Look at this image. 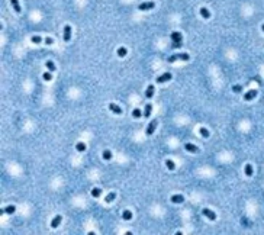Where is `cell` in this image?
<instances>
[{
	"label": "cell",
	"mask_w": 264,
	"mask_h": 235,
	"mask_svg": "<svg viewBox=\"0 0 264 235\" xmlns=\"http://www.w3.org/2000/svg\"><path fill=\"white\" fill-rule=\"evenodd\" d=\"M122 218H123L125 221H131V219H132V212H131L129 209L123 210V212H122Z\"/></svg>",
	"instance_id": "cell-14"
},
{
	"label": "cell",
	"mask_w": 264,
	"mask_h": 235,
	"mask_svg": "<svg viewBox=\"0 0 264 235\" xmlns=\"http://www.w3.org/2000/svg\"><path fill=\"white\" fill-rule=\"evenodd\" d=\"M199 132H200V135H202L203 138H209V131H208L206 128H200Z\"/></svg>",
	"instance_id": "cell-26"
},
{
	"label": "cell",
	"mask_w": 264,
	"mask_h": 235,
	"mask_svg": "<svg viewBox=\"0 0 264 235\" xmlns=\"http://www.w3.org/2000/svg\"><path fill=\"white\" fill-rule=\"evenodd\" d=\"M75 150H77L78 153H83V151H86V144H84V142H77V145H75Z\"/></svg>",
	"instance_id": "cell-19"
},
{
	"label": "cell",
	"mask_w": 264,
	"mask_h": 235,
	"mask_svg": "<svg viewBox=\"0 0 264 235\" xmlns=\"http://www.w3.org/2000/svg\"><path fill=\"white\" fill-rule=\"evenodd\" d=\"M261 29H263V32H264V23H263V25H261Z\"/></svg>",
	"instance_id": "cell-33"
},
{
	"label": "cell",
	"mask_w": 264,
	"mask_h": 235,
	"mask_svg": "<svg viewBox=\"0 0 264 235\" xmlns=\"http://www.w3.org/2000/svg\"><path fill=\"white\" fill-rule=\"evenodd\" d=\"M31 41H32V42H34V44H41V42H42V41H44V39L41 38V37H39V35H34V37H32V38H31Z\"/></svg>",
	"instance_id": "cell-27"
},
{
	"label": "cell",
	"mask_w": 264,
	"mask_h": 235,
	"mask_svg": "<svg viewBox=\"0 0 264 235\" xmlns=\"http://www.w3.org/2000/svg\"><path fill=\"white\" fill-rule=\"evenodd\" d=\"M61 221H63V216H61V215H57V216L51 221V228H52V229L58 228V227H60V224H61Z\"/></svg>",
	"instance_id": "cell-10"
},
{
	"label": "cell",
	"mask_w": 264,
	"mask_h": 235,
	"mask_svg": "<svg viewBox=\"0 0 264 235\" xmlns=\"http://www.w3.org/2000/svg\"><path fill=\"white\" fill-rule=\"evenodd\" d=\"M10 3H12V7H13V10L16 12V13H20L22 10H20V6H19V1L18 0H10Z\"/></svg>",
	"instance_id": "cell-15"
},
{
	"label": "cell",
	"mask_w": 264,
	"mask_h": 235,
	"mask_svg": "<svg viewBox=\"0 0 264 235\" xmlns=\"http://www.w3.org/2000/svg\"><path fill=\"white\" fill-rule=\"evenodd\" d=\"M132 116L135 117V119H139V117H142V112H141L139 109H134V110H132Z\"/></svg>",
	"instance_id": "cell-25"
},
{
	"label": "cell",
	"mask_w": 264,
	"mask_h": 235,
	"mask_svg": "<svg viewBox=\"0 0 264 235\" xmlns=\"http://www.w3.org/2000/svg\"><path fill=\"white\" fill-rule=\"evenodd\" d=\"M170 199H171L173 203H183V202H184V197L182 195H173Z\"/></svg>",
	"instance_id": "cell-12"
},
{
	"label": "cell",
	"mask_w": 264,
	"mask_h": 235,
	"mask_svg": "<svg viewBox=\"0 0 264 235\" xmlns=\"http://www.w3.org/2000/svg\"><path fill=\"white\" fill-rule=\"evenodd\" d=\"M15 210H16V208H15L13 205H9V206H6V208H4V212H6V213H9V215L15 213Z\"/></svg>",
	"instance_id": "cell-22"
},
{
	"label": "cell",
	"mask_w": 264,
	"mask_h": 235,
	"mask_svg": "<svg viewBox=\"0 0 264 235\" xmlns=\"http://www.w3.org/2000/svg\"><path fill=\"white\" fill-rule=\"evenodd\" d=\"M100 195H102V190H100L99 187H93V189H92V196H93V197H99Z\"/></svg>",
	"instance_id": "cell-23"
},
{
	"label": "cell",
	"mask_w": 264,
	"mask_h": 235,
	"mask_svg": "<svg viewBox=\"0 0 264 235\" xmlns=\"http://www.w3.org/2000/svg\"><path fill=\"white\" fill-rule=\"evenodd\" d=\"M184 150H186V151H189V153H191V154H197V153H199V148H197L196 145L190 144V142L184 144Z\"/></svg>",
	"instance_id": "cell-11"
},
{
	"label": "cell",
	"mask_w": 264,
	"mask_h": 235,
	"mask_svg": "<svg viewBox=\"0 0 264 235\" xmlns=\"http://www.w3.org/2000/svg\"><path fill=\"white\" fill-rule=\"evenodd\" d=\"M202 213H203V216H206L209 221H215V219H216L215 212H213V210H210V209H208V208H205V209L202 210Z\"/></svg>",
	"instance_id": "cell-6"
},
{
	"label": "cell",
	"mask_w": 264,
	"mask_h": 235,
	"mask_svg": "<svg viewBox=\"0 0 264 235\" xmlns=\"http://www.w3.org/2000/svg\"><path fill=\"white\" fill-rule=\"evenodd\" d=\"M154 96V84H150L148 87H147V90H145V97L147 99H151Z\"/></svg>",
	"instance_id": "cell-13"
},
{
	"label": "cell",
	"mask_w": 264,
	"mask_h": 235,
	"mask_svg": "<svg viewBox=\"0 0 264 235\" xmlns=\"http://www.w3.org/2000/svg\"><path fill=\"white\" fill-rule=\"evenodd\" d=\"M151 112H152V105H151V103L145 105V109H144V116L148 117L151 115Z\"/></svg>",
	"instance_id": "cell-17"
},
{
	"label": "cell",
	"mask_w": 264,
	"mask_h": 235,
	"mask_svg": "<svg viewBox=\"0 0 264 235\" xmlns=\"http://www.w3.org/2000/svg\"><path fill=\"white\" fill-rule=\"evenodd\" d=\"M63 38L65 42H68L70 39H71V26L70 25H65L64 26V35H63Z\"/></svg>",
	"instance_id": "cell-8"
},
{
	"label": "cell",
	"mask_w": 264,
	"mask_h": 235,
	"mask_svg": "<svg viewBox=\"0 0 264 235\" xmlns=\"http://www.w3.org/2000/svg\"><path fill=\"white\" fill-rule=\"evenodd\" d=\"M112 158V153L109 150H105L103 151V160H111Z\"/></svg>",
	"instance_id": "cell-30"
},
{
	"label": "cell",
	"mask_w": 264,
	"mask_h": 235,
	"mask_svg": "<svg viewBox=\"0 0 264 235\" xmlns=\"http://www.w3.org/2000/svg\"><path fill=\"white\" fill-rule=\"evenodd\" d=\"M171 77H173V76H171V73H168V71H167V73H164V74H161V76H158L155 81H157L158 84H161V83H165V81H170V80H171Z\"/></svg>",
	"instance_id": "cell-5"
},
{
	"label": "cell",
	"mask_w": 264,
	"mask_h": 235,
	"mask_svg": "<svg viewBox=\"0 0 264 235\" xmlns=\"http://www.w3.org/2000/svg\"><path fill=\"white\" fill-rule=\"evenodd\" d=\"M200 15H202V18H205V19H209V18H210V12H209L206 7H202V9H200Z\"/></svg>",
	"instance_id": "cell-16"
},
{
	"label": "cell",
	"mask_w": 264,
	"mask_h": 235,
	"mask_svg": "<svg viewBox=\"0 0 264 235\" xmlns=\"http://www.w3.org/2000/svg\"><path fill=\"white\" fill-rule=\"evenodd\" d=\"M45 65H46L48 71H51V73H52V71H55V64H54V63H52L51 60H48V61L45 63Z\"/></svg>",
	"instance_id": "cell-18"
},
{
	"label": "cell",
	"mask_w": 264,
	"mask_h": 235,
	"mask_svg": "<svg viewBox=\"0 0 264 235\" xmlns=\"http://www.w3.org/2000/svg\"><path fill=\"white\" fill-rule=\"evenodd\" d=\"M165 165H167V168H168V170H171V171H173V170H176V164H174V161H173V160H167V161H165Z\"/></svg>",
	"instance_id": "cell-20"
},
{
	"label": "cell",
	"mask_w": 264,
	"mask_h": 235,
	"mask_svg": "<svg viewBox=\"0 0 264 235\" xmlns=\"http://www.w3.org/2000/svg\"><path fill=\"white\" fill-rule=\"evenodd\" d=\"M126 52H128V51H126V48H125V46L118 48V55H119L120 58H122V57H125V55H126Z\"/></svg>",
	"instance_id": "cell-24"
},
{
	"label": "cell",
	"mask_w": 264,
	"mask_h": 235,
	"mask_svg": "<svg viewBox=\"0 0 264 235\" xmlns=\"http://www.w3.org/2000/svg\"><path fill=\"white\" fill-rule=\"evenodd\" d=\"M257 94H258V91L256 90V89H253V90H248L245 94H244V100H253L254 97H257Z\"/></svg>",
	"instance_id": "cell-7"
},
{
	"label": "cell",
	"mask_w": 264,
	"mask_h": 235,
	"mask_svg": "<svg viewBox=\"0 0 264 235\" xmlns=\"http://www.w3.org/2000/svg\"><path fill=\"white\" fill-rule=\"evenodd\" d=\"M157 125H158V120L157 119H152L150 122V125L147 126V131H145V134L150 136V135H152L154 134V131H155V128H157Z\"/></svg>",
	"instance_id": "cell-4"
},
{
	"label": "cell",
	"mask_w": 264,
	"mask_h": 235,
	"mask_svg": "<svg viewBox=\"0 0 264 235\" xmlns=\"http://www.w3.org/2000/svg\"><path fill=\"white\" fill-rule=\"evenodd\" d=\"M109 110L113 112L115 115H122V108L119 105H116V103H111L109 105Z\"/></svg>",
	"instance_id": "cell-9"
},
{
	"label": "cell",
	"mask_w": 264,
	"mask_h": 235,
	"mask_svg": "<svg viewBox=\"0 0 264 235\" xmlns=\"http://www.w3.org/2000/svg\"><path fill=\"white\" fill-rule=\"evenodd\" d=\"M44 42H45L46 45H51V44L54 42V39H52V38H49V37H48V38H45V39H44Z\"/></svg>",
	"instance_id": "cell-32"
},
{
	"label": "cell",
	"mask_w": 264,
	"mask_h": 235,
	"mask_svg": "<svg viewBox=\"0 0 264 235\" xmlns=\"http://www.w3.org/2000/svg\"><path fill=\"white\" fill-rule=\"evenodd\" d=\"M113 200H115V193H109V195L105 197V202H106V203H111Z\"/></svg>",
	"instance_id": "cell-28"
},
{
	"label": "cell",
	"mask_w": 264,
	"mask_h": 235,
	"mask_svg": "<svg viewBox=\"0 0 264 235\" xmlns=\"http://www.w3.org/2000/svg\"><path fill=\"white\" fill-rule=\"evenodd\" d=\"M177 60L189 61L190 57H189V54H186V52H183V54H174V55H171V57L168 58V63H174V61H177Z\"/></svg>",
	"instance_id": "cell-2"
},
{
	"label": "cell",
	"mask_w": 264,
	"mask_h": 235,
	"mask_svg": "<svg viewBox=\"0 0 264 235\" xmlns=\"http://www.w3.org/2000/svg\"><path fill=\"white\" fill-rule=\"evenodd\" d=\"M42 77H44L45 81H51V80H52V74H51V71H46V73H44Z\"/></svg>",
	"instance_id": "cell-29"
},
{
	"label": "cell",
	"mask_w": 264,
	"mask_h": 235,
	"mask_svg": "<svg viewBox=\"0 0 264 235\" xmlns=\"http://www.w3.org/2000/svg\"><path fill=\"white\" fill-rule=\"evenodd\" d=\"M244 171H245V176H248V177H251V176H253V167H251L250 164H247V165H245Z\"/></svg>",
	"instance_id": "cell-21"
},
{
	"label": "cell",
	"mask_w": 264,
	"mask_h": 235,
	"mask_svg": "<svg viewBox=\"0 0 264 235\" xmlns=\"http://www.w3.org/2000/svg\"><path fill=\"white\" fill-rule=\"evenodd\" d=\"M170 38L173 41V48H180L182 46V42H183V37L180 32H173L170 35Z\"/></svg>",
	"instance_id": "cell-1"
},
{
	"label": "cell",
	"mask_w": 264,
	"mask_h": 235,
	"mask_svg": "<svg viewBox=\"0 0 264 235\" xmlns=\"http://www.w3.org/2000/svg\"><path fill=\"white\" fill-rule=\"evenodd\" d=\"M232 91H234V93H239V91H242V86H239V84L234 86V87H232Z\"/></svg>",
	"instance_id": "cell-31"
},
{
	"label": "cell",
	"mask_w": 264,
	"mask_h": 235,
	"mask_svg": "<svg viewBox=\"0 0 264 235\" xmlns=\"http://www.w3.org/2000/svg\"><path fill=\"white\" fill-rule=\"evenodd\" d=\"M155 7V1H144V3H139L138 4V9L141 12H145V10H151Z\"/></svg>",
	"instance_id": "cell-3"
}]
</instances>
